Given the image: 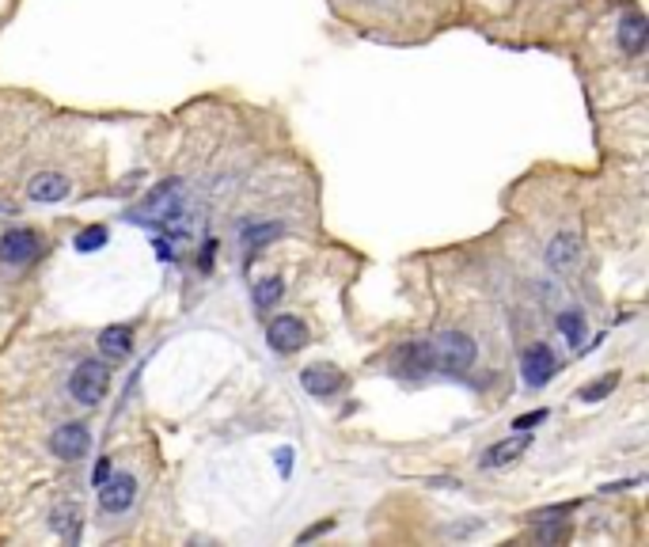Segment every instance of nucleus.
I'll list each match as a JSON object with an SVG mask.
<instances>
[{
    "mask_svg": "<svg viewBox=\"0 0 649 547\" xmlns=\"http://www.w3.org/2000/svg\"><path fill=\"white\" fill-rule=\"evenodd\" d=\"M555 373H558L555 350H550L547 342H528L524 358H520V377H524V384H528V388H543Z\"/></svg>",
    "mask_w": 649,
    "mask_h": 547,
    "instance_id": "nucleus-7",
    "label": "nucleus"
},
{
    "mask_svg": "<svg viewBox=\"0 0 649 547\" xmlns=\"http://www.w3.org/2000/svg\"><path fill=\"white\" fill-rule=\"evenodd\" d=\"M110 392V369L100 361V358H88L72 369V377H69V396L76 403H84V407H95L103 396Z\"/></svg>",
    "mask_w": 649,
    "mask_h": 547,
    "instance_id": "nucleus-1",
    "label": "nucleus"
},
{
    "mask_svg": "<svg viewBox=\"0 0 649 547\" xmlns=\"http://www.w3.org/2000/svg\"><path fill=\"white\" fill-rule=\"evenodd\" d=\"M282 236H285V225H278V221H254V225H247L240 232V244H243L247 255H259L262 247L278 244Z\"/></svg>",
    "mask_w": 649,
    "mask_h": 547,
    "instance_id": "nucleus-15",
    "label": "nucleus"
},
{
    "mask_svg": "<svg viewBox=\"0 0 649 547\" xmlns=\"http://www.w3.org/2000/svg\"><path fill=\"white\" fill-rule=\"evenodd\" d=\"M50 524H53V529L62 533L65 540H76V536H81V510H76V505H57L53 517H50Z\"/></svg>",
    "mask_w": 649,
    "mask_h": 547,
    "instance_id": "nucleus-19",
    "label": "nucleus"
},
{
    "mask_svg": "<svg viewBox=\"0 0 649 547\" xmlns=\"http://www.w3.org/2000/svg\"><path fill=\"white\" fill-rule=\"evenodd\" d=\"M433 354H437V365L452 369V373H463V369L475 365L479 346L471 335H463V331H444V335L433 339Z\"/></svg>",
    "mask_w": 649,
    "mask_h": 547,
    "instance_id": "nucleus-3",
    "label": "nucleus"
},
{
    "mask_svg": "<svg viewBox=\"0 0 649 547\" xmlns=\"http://www.w3.org/2000/svg\"><path fill=\"white\" fill-rule=\"evenodd\" d=\"M183 244V232H164V236H156V255L164 263H175V247Z\"/></svg>",
    "mask_w": 649,
    "mask_h": 547,
    "instance_id": "nucleus-23",
    "label": "nucleus"
},
{
    "mask_svg": "<svg viewBox=\"0 0 649 547\" xmlns=\"http://www.w3.org/2000/svg\"><path fill=\"white\" fill-rule=\"evenodd\" d=\"M285 297V278L282 274H266L262 282H254V308L259 312H270L273 304H282Z\"/></svg>",
    "mask_w": 649,
    "mask_h": 547,
    "instance_id": "nucleus-17",
    "label": "nucleus"
},
{
    "mask_svg": "<svg viewBox=\"0 0 649 547\" xmlns=\"http://www.w3.org/2000/svg\"><path fill=\"white\" fill-rule=\"evenodd\" d=\"M213 255H216V240H205V244H202V255H198V266H202L205 274L213 270Z\"/></svg>",
    "mask_w": 649,
    "mask_h": 547,
    "instance_id": "nucleus-25",
    "label": "nucleus"
},
{
    "mask_svg": "<svg viewBox=\"0 0 649 547\" xmlns=\"http://www.w3.org/2000/svg\"><path fill=\"white\" fill-rule=\"evenodd\" d=\"M539 529H536V540L539 543H566L569 540V524L558 517V521H536Z\"/></svg>",
    "mask_w": 649,
    "mask_h": 547,
    "instance_id": "nucleus-21",
    "label": "nucleus"
},
{
    "mask_svg": "<svg viewBox=\"0 0 649 547\" xmlns=\"http://www.w3.org/2000/svg\"><path fill=\"white\" fill-rule=\"evenodd\" d=\"M616 388H619V373H604L600 380H593V384L581 388V399H585V403H600L607 392H616Z\"/></svg>",
    "mask_w": 649,
    "mask_h": 547,
    "instance_id": "nucleus-20",
    "label": "nucleus"
},
{
    "mask_svg": "<svg viewBox=\"0 0 649 547\" xmlns=\"http://www.w3.org/2000/svg\"><path fill=\"white\" fill-rule=\"evenodd\" d=\"M43 251V236L34 228H8L5 240H0V263L5 266H27L38 259Z\"/></svg>",
    "mask_w": 649,
    "mask_h": 547,
    "instance_id": "nucleus-6",
    "label": "nucleus"
},
{
    "mask_svg": "<svg viewBox=\"0 0 649 547\" xmlns=\"http://www.w3.org/2000/svg\"><path fill=\"white\" fill-rule=\"evenodd\" d=\"M110 472H114V467H110V460L103 456L100 464H95V472H91V483H95V486H103V483L110 479Z\"/></svg>",
    "mask_w": 649,
    "mask_h": 547,
    "instance_id": "nucleus-26",
    "label": "nucleus"
},
{
    "mask_svg": "<svg viewBox=\"0 0 649 547\" xmlns=\"http://www.w3.org/2000/svg\"><path fill=\"white\" fill-rule=\"evenodd\" d=\"M301 384H304L308 396L330 399V396H339L342 388H346V377L339 373V369H330V365H308L304 373H301Z\"/></svg>",
    "mask_w": 649,
    "mask_h": 547,
    "instance_id": "nucleus-12",
    "label": "nucleus"
},
{
    "mask_svg": "<svg viewBox=\"0 0 649 547\" xmlns=\"http://www.w3.org/2000/svg\"><path fill=\"white\" fill-rule=\"evenodd\" d=\"M137 498V479L126 475V472H110V479L100 486V510L103 513H126Z\"/></svg>",
    "mask_w": 649,
    "mask_h": 547,
    "instance_id": "nucleus-9",
    "label": "nucleus"
},
{
    "mask_svg": "<svg viewBox=\"0 0 649 547\" xmlns=\"http://www.w3.org/2000/svg\"><path fill=\"white\" fill-rule=\"evenodd\" d=\"M555 323H558V335H562L569 346H581L585 335H588V331H585V316H581L577 308H562L558 316H555Z\"/></svg>",
    "mask_w": 649,
    "mask_h": 547,
    "instance_id": "nucleus-18",
    "label": "nucleus"
},
{
    "mask_svg": "<svg viewBox=\"0 0 649 547\" xmlns=\"http://www.w3.org/2000/svg\"><path fill=\"white\" fill-rule=\"evenodd\" d=\"M539 422H547V410H543V407H539V410H532V415H520V418L513 422V429H524V434H528V429L539 426Z\"/></svg>",
    "mask_w": 649,
    "mask_h": 547,
    "instance_id": "nucleus-24",
    "label": "nucleus"
},
{
    "mask_svg": "<svg viewBox=\"0 0 649 547\" xmlns=\"http://www.w3.org/2000/svg\"><path fill=\"white\" fill-rule=\"evenodd\" d=\"M616 43L626 57H642L645 53V43H649V24L638 8H626L619 15V27H616Z\"/></svg>",
    "mask_w": 649,
    "mask_h": 547,
    "instance_id": "nucleus-8",
    "label": "nucleus"
},
{
    "mask_svg": "<svg viewBox=\"0 0 649 547\" xmlns=\"http://www.w3.org/2000/svg\"><path fill=\"white\" fill-rule=\"evenodd\" d=\"M103 244H107V228L103 225H88V228H81V236H76V251H84V255L100 251Z\"/></svg>",
    "mask_w": 649,
    "mask_h": 547,
    "instance_id": "nucleus-22",
    "label": "nucleus"
},
{
    "mask_svg": "<svg viewBox=\"0 0 649 547\" xmlns=\"http://www.w3.org/2000/svg\"><path fill=\"white\" fill-rule=\"evenodd\" d=\"M528 448H532V429H513V437H505V441H498V445H490L486 453H482V467H505V464H513L517 456H524Z\"/></svg>",
    "mask_w": 649,
    "mask_h": 547,
    "instance_id": "nucleus-13",
    "label": "nucleus"
},
{
    "mask_svg": "<svg viewBox=\"0 0 649 547\" xmlns=\"http://www.w3.org/2000/svg\"><path fill=\"white\" fill-rule=\"evenodd\" d=\"M50 453L57 460H84L91 453V429L84 422H62L50 434Z\"/></svg>",
    "mask_w": 649,
    "mask_h": 547,
    "instance_id": "nucleus-5",
    "label": "nucleus"
},
{
    "mask_svg": "<svg viewBox=\"0 0 649 547\" xmlns=\"http://www.w3.org/2000/svg\"><path fill=\"white\" fill-rule=\"evenodd\" d=\"M330 524H334V521H323V524H311V529H304V533H301L297 540H301V543H308V540H316V536H323V533H330Z\"/></svg>",
    "mask_w": 649,
    "mask_h": 547,
    "instance_id": "nucleus-27",
    "label": "nucleus"
},
{
    "mask_svg": "<svg viewBox=\"0 0 649 547\" xmlns=\"http://www.w3.org/2000/svg\"><path fill=\"white\" fill-rule=\"evenodd\" d=\"M396 365L410 377H425L437 369V354H433V342H406L396 350Z\"/></svg>",
    "mask_w": 649,
    "mask_h": 547,
    "instance_id": "nucleus-14",
    "label": "nucleus"
},
{
    "mask_svg": "<svg viewBox=\"0 0 649 547\" xmlns=\"http://www.w3.org/2000/svg\"><path fill=\"white\" fill-rule=\"evenodd\" d=\"M100 350H103V358H126L129 350H133V327H126V323L103 327V335H100Z\"/></svg>",
    "mask_w": 649,
    "mask_h": 547,
    "instance_id": "nucleus-16",
    "label": "nucleus"
},
{
    "mask_svg": "<svg viewBox=\"0 0 649 547\" xmlns=\"http://www.w3.org/2000/svg\"><path fill=\"white\" fill-rule=\"evenodd\" d=\"M577 263H581V236L577 232H558V236L547 244V266L555 274H574Z\"/></svg>",
    "mask_w": 649,
    "mask_h": 547,
    "instance_id": "nucleus-11",
    "label": "nucleus"
},
{
    "mask_svg": "<svg viewBox=\"0 0 649 547\" xmlns=\"http://www.w3.org/2000/svg\"><path fill=\"white\" fill-rule=\"evenodd\" d=\"M308 339H311V331H308V323L301 320V316H278V320H270V327H266V342H270V350L273 354H297V350H304L308 346Z\"/></svg>",
    "mask_w": 649,
    "mask_h": 547,
    "instance_id": "nucleus-4",
    "label": "nucleus"
},
{
    "mask_svg": "<svg viewBox=\"0 0 649 547\" xmlns=\"http://www.w3.org/2000/svg\"><path fill=\"white\" fill-rule=\"evenodd\" d=\"M183 217V183L179 179H167L156 187L148 198L141 202V217L137 221H145V225H175Z\"/></svg>",
    "mask_w": 649,
    "mask_h": 547,
    "instance_id": "nucleus-2",
    "label": "nucleus"
},
{
    "mask_svg": "<svg viewBox=\"0 0 649 547\" xmlns=\"http://www.w3.org/2000/svg\"><path fill=\"white\" fill-rule=\"evenodd\" d=\"M69 190H72V183L65 179L62 171H38V175H31V183H27V198L38 202V206H53V202H65Z\"/></svg>",
    "mask_w": 649,
    "mask_h": 547,
    "instance_id": "nucleus-10",
    "label": "nucleus"
}]
</instances>
